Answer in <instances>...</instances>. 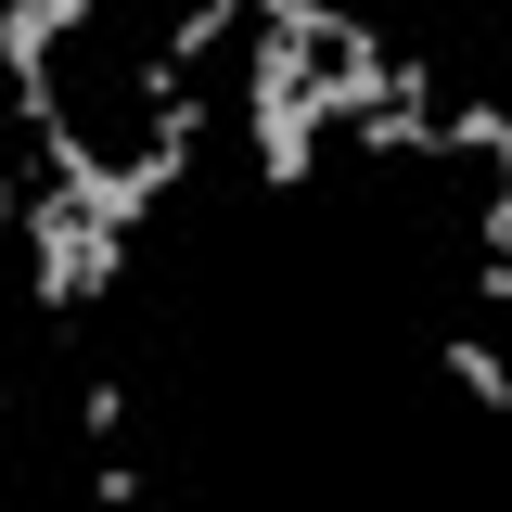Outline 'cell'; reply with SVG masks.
<instances>
[{"mask_svg":"<svg viewBox=\"0 0 512 512\" xmlns=\"http://www.w3.org/2000/svg\"><path fill=\"white\" fill-rule=\"evenodd\" d=\"M448 384H461V397H487V410H512V372H500V346H487V333H448Z\"/></svg>","mask_w":512,"mask_h":512,"instance_id":"cell-1","label":"cell"},{"mask_svg":"<svg viewBox=\"0 0 512 512\" xmlns=\"http://www.w3.org/2000/svg\"><path fill=\"white\" fill-rule=\"evenodd\" d=\"M77 436H90V448H116V436H128V384H116V372L77 384Z\"/></svg>","mask_w":512,"mask_h":512,"instance_id":"cell-2","label":"cell"}]
</instances>
